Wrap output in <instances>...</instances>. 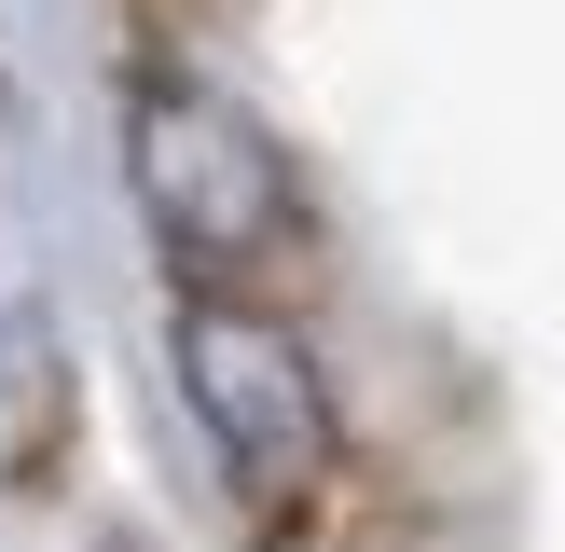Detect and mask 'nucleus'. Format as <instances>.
<instances>
[{
  "instance_id": "obj_2",
  "label": "nucleus",
  "mask_w": 565,
  "mask_h": 552,
  "mask_svg": "<svg viewBox=\"0 0 565 552\" xmlns=\"http://www.w3.org/2000/svg\"><path fill=\"white\" fill-rule=\"evenodd\" d=\"M166 359H180V401H193V428H207L221 484L248 511H303L331 484V386L263 290H180Z\"/></svg>"
},
{
  "instance_id": "obj_3",
  "label": "nucleus",
  "mask_w": 565,
  "mask_h": 552,
  "mask_svg": "<svg viewBox=\"0 0 565 552\" xmlns=\"http://www.w3.org/2000/svg\"><path fill=\"white\" fill-rule=\"evenodd\" d=\"M83 442V386H70V331L55 304H0V484L42 497Z\"/></svg>"
},
{
  "instance_id": "obj_1",
  "label": "nucleus",
  "mask_w": 565,
  "mask_h": 552,
  "mask_svg": "<svg viewBox=\"0 0 565 552\" xmlns=\"http://www.w3.org/2000/svg\"><path fill=\"white\" fill-rule=\"evenodd\" d=\"M125 180L138 221L166 235V263L193 290H276L303 263V180L276 152V125L248 97H221L207 70H138L125 83Z\"/></svg>"
},
{
  "instance_id": "obj_4",
  "label": "nucleus",
  "mask_w": 565,
  "mask_h": 552,
  "mask_svg": "<svg viewBox=\"0 0 565 552\" xmlns=\"http://www.w3.org/2000/svg\"><path fill=\"white\" fill-rule=\"evenodd\" d=\"M97 552H152V539H125V524H110V539H97Z\"/></svg>"
}]
</instances>
